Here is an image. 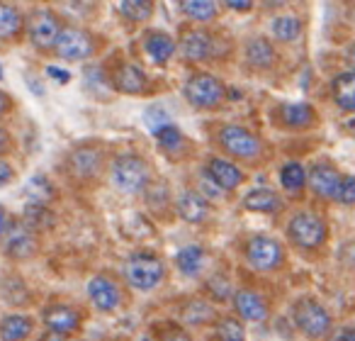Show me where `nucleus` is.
<instances>
[{
    "label": "nucleus",
    "mask_w": 355,
    "mask_h": 341,
    "mask_svg": "<svg viewBox=\"0 0 355 341\" xmlns=\"http://www.w3.org/2000/svg\"><path fill=\"white\" fill-rule=\"evenodd\" d=\"M198 193H202V195H205V198H207V200H222L224 195H227V193H224L222 188H219L217 183H214L212 178H209V176H207V171H205V174L200 176V185H198Z\"/></svg>",
    "instance_id": "58836bf2"
},
{
    "label": "nucleus",
    "mask_w": 355,
    "mask_h": 341,
    "mask_svg": "<svg viewBox=\"0 0 355 341\" xmlns=\"http://www.w3.org/2000/svg\"><path fill=\"white\" fill-rule=\"evenodd\" d=\"M345 61H348L350 71H355V44L348 47V51H345Z\"/></svg>",
    "instance_id": "de8ad7c7"
},
{
    "label": "nucleus",
    "mask_w": 355,
    "mask_h": 341,
    "mask_svg": "<svg viewBox=\"0 0 355 341\" xmlns=\"http://www.w3.org/2000/svg\"><path fill=\"white\" fill-rule=\"evenodd\" d=\"M212 319H214V310L202 300L190 302L188 310H185V322H190V324H205V322H212Z\"/></svg>",
    "instance_id": "f704fd0d"
},
{
    "label": "nucleus",
    "mask_w": 355,
    "mask_h": 341,
    "mask_svg": "<svg viewBox=\"0 0 355 341\" xmlns=\"http://www.w3.org/2000/svg\"><path fill=\"white\" fill-rule=\"evenodd\" d=\"M12 181H15V168H12L8 161H3V158H0V188L10 185Z\"/></svg>",
    "instance_id": "a19ab883"
},
{
    "label": "nucleus",
    "mask_w": 355,
    "mask_h": 341,
    "mask_svg": "<svg viewBox=\"0 0 355 341\" xmlns=\"http://www.w3.org/2000/svg\"><path fill=\"white\" fill-rule=\"evenodd\" d=\"M61 20L54 15L51 10H35L30 17L25 20V32H27V40L32 42L37 51H46V49H54L56 40L61 35Z\"/></svg>",
    "instance_id": "0eeeda50"
},
{
    "label": "nucleus",
    "mask_w": 355,
    "mask_h": 341,
    "mask_svg": "<svg viewBox=\"0 0 355 341\" xmlns=\"http://www.w3.org/2000/svg\"><path fill=\"white\" fill-rule=\"evenodd\" d=\"M340 341H355V329H345L340 334Z\"/></svg>",
    "instance_id": "3c124183"
},
{
    "label": "nucleus",
    "mask_w": 355,
    "mask_h": 341,
    "mask_svg": "<svg viewBox=\"0 0 355 341\" xmlns=\"http://www.w3.org/2000/svg\"><path fill=\"white\" fill-rule=\"evenodd\" d=\"M280 185L285 193L290 195H302V190L306 188V171L300 161H287L280 168Z\"/></svg>",
    "instance_id": "cd10ccee"
},
{
    "label": "nucleus",
    "mask_w": 355,
    "mask_h": 341,
    "mask_svg": "<svg viewBox=\"0 0 355 341\" xmlns=\"http://www.w3.org/2000/svg\"><path fill=\"white\" fill-rule=\"evenodd\" d=\"M95 37L88 30H80V27H64L54 44V51L59 59L64 61H85L95 54Z\"/></svg>",
    "instance_id": "1a4fd4ad"
},
{
    "label": "nucleus",
    "mask_w": 355,
    "mask_h": 341,
    "mask_svg": "<svg viewBox=\"0 0 355 341\" xmlns=\"http://www.w3.org/2000/svg\"><path fill=\"white\" fill-rule=\"evenodd\" d=\"M217 142L227 156L239 158V161H253L263 151L261 137L241 124H224L217 134Z\"/></svg>",
    "instance_id": "7ed1b4c3"
},
{
    "label": "nucleus",
    "mask_w": 355,
    "mask_h": 341,
    "mask_svg": "<svg viewBox=\"0 0 355 341\" xmlns=\"http://www.w3.org/2000/svg\"><path fill=\"white\" fill-rule=\"evenodd\" d=\"M175 40H173L171 35H166V32L161 30H153L148 32L146 37H144V51L148 54V59L153 61V64L158 66H166L168 61L173 59V54H175Z\"/></svg>",
    "instance_id": "412c9836"
},
{
    "label": "nucleus",
    "mask_w": 355,
    "mask_h": 341,
    "mask_svg": "<svg viewBox=\"0 0 355 341\" xmlns=\"http://www.w3.org/2000/svg\"><path fill=\"white\" fill-rule=\"evenodd\" d=\"M319 115L306 103H285L277 108V122L285 129H309L316 124Z\"/></svg>",
    "instance_id": "6ab92c4d"
},
{
    "label": "nucleus",
    "mask_w": 355,
    "mask_h": 341,
    "mask_svg": "<svg viewBox=\"0 0 355 341\" xmlns=\"http://www.w3.org/2000/svg\"><path fill=\"white\" fill-rule=\"evenodd\" d=\"M166 278V266H163L161 256L151 251H137L129 256L127 261V281L132 288L141 292H148L158 288Z\"/></svg>",
    "instance_id": "20e7f679"
},
{
    "label": "nucleus",
    "mask_w": 355,
    "mask_h": 341,
    "mask_svg": "<svg viewBox=\"0 0 355 341\" xmlns=\"http://www.w3.org/2000/svg\"><path fill=\"white\" fill-rule=\"evenodd\" d=\"M246 263L256 271H275L285 263V249L277 239L266 237V234H258L251 237L246 244Z\"/></svg>",
    "instance_id": "6e6552de"
},
{
    "label": "nucleus",
    "mask_w": 355,
    "mask_h": 341,
    "mask_svg": "<svg viewBox=\"0 0 355 341\" xmlns=\"http://www.w3.org/2000/svg\"><path fill=\"white\" fill-rule=\"evenodd\" d=\"M292 322L309 339H324L331 331V315L314 297H302L292 305Z\"/></svg>",
    "instance_id": "39448f33"
},
{
    "label": "nucleus",
    "mask_w": 355,
    "mask_h": 341,
    "mask_svg": "<svg viewBox=\"0 0 355 341\" xmlns=\"http://www.w3.org/2000/svg\"><path fill=\"white\" fill-rule=\"evenodd\" d=\"M112 85L114 90L127 95H141L148 88V76L134 61H119L117 69L112 71Z\"/></svg>",
    "instance_id": "ddd939ff"
},
{
    "label": "nucleus",
    "mask_w": 355,
    "mask_h": 341,
    "mask_svg": "<svg viewBox=\"0 0 355 341\" xmlns=\"http://www.w3.org/2000/svg\"><path fill=\"white\" fill-rule=\"evenodd\" d=\"M234 310L248 322H266L268 315H270V307H268V300L256 290H236L232 295Z\"/></svg>",
    "instance_id": "a211bd4d"
},
{
    "label": "nucleus",
    "mask_w": 355,
    "mask_h": 341,
    "mask_svg": "<svg viewBox=\"0 0 355 341\" xmlns=\"http://www.w3.org/2000/svg\"><path fill=\"white\" fill-rule=\"evenodd\" d=\"M306 185L309 190L321 200H336V193H338L340 185V174L334 163H314L311 171L306 174Z\"/></svg>",
    "instance_id": "f8f14e48"
},
{
    "label": "nucleus",
    "mask_w": 355,
    "mask_h": 341,
    "mask_svg": "<svg viewBox=\"0 0 355 341\" xmlns=\"http://www.w3.org/2000/svg\"><path fill=\"white\" fill-rule=\"evenodd\" d=\"M42 319H44L46 329L56 331V334H71L80 326L83 322V315H80L76 307L71 305H49L44 312H42Z\"/></svg>",
    "instance_id": "f3484780"
},
{
    "label": "nucleus",
    "mask_w": 355,
    "mask_h": 341,
    "mask_svg": "<svg viewBox=\"0 0 355 341\" xmlns=\"http://www.w3.org/2000/svg\"><path fill=\"white\" fill-rule=\"evenodd\" d=\"M42 341H66V336L64 334H56V331H49V334H46Z\"/></svg>",
    "instance_id": "09e8293b"
},
{
    "label": "nucleus",
    "mask_w": 355,
    "mask_h": 341,
    "mask_svg": "<svg viewBox=\"0 0 355 341\" xmlns=\"http://www.w3.org/2000/svg\"><path fill=\"white\" fill-rule=\"evenodd\" d=\"M148 163L139 153H122L112 161V185L119 193L137 195L148 188Z\"/></svg>",
    "instance_id": "f03ea898"
},
{
    "label": "nucleus",
    "mask_w": 355,
    "mask_h": 341,
    "mask_svg": "<svg viewBox=\"0 0 355 341\" xmlns=\"http://www.w3.org/2000/svg\"><path fill=\"white\" fill-rule=\"evenodd\" d=\"M287 237L295 247L300 249H319L321 244H326L329 237V227H326L324 217L316 213H297L287 224Z\"/></svg>",
    "instance_id": "423d86ee"
},
{
    "label": "nucleus",
    "mask_w": 355,
    "mask_h": 341,
    "mask_svg": "<svg viewBox=\"0 0 355 341\" xmlns=\"http://www.w3.org/2000/svg\"><path fill=\"white\" fill-rule=\"evenodd\" d=\"M217 341H243V339H217Z\"/></svg>",
    "instance_id": "864d4df0"
},
{
    "label": "nucleus",
    "mask_w": 355,
    "mask_h": 341,
    "mask_svg": "<svg viewBox=\"0 0 355 341\" xmlns=\"http://www.w3.org/2000/svg\"><path fill=\"white\" fill-rule=\"evenodd\" d=\"M178 208V215L185 219V222H193V224H200L209 217V200L205 198L202 193L198 190H185L175 203Z\"/></svg>",
    "instance_id": "aec40b11"
},
{
    "label": "nucleus",
    "mask_w": 355,
    "mask_h": 341,
    "mask_svg": "<svg viewBox=\"0 0 355 341\" xmlns=\"http://www.w3.org/2000/svg\"><path fill=\"white\" fill-rule=\"evenodd\" d=\"M88 297L100 312H112L122 305V290L110 276L100 273L88 283Z\"/></svg>",
    "instance_id": "4468645a"
},
{
    "label": "nucleus",
    "mask_w": 355,
    "mask_h": 341,
    "mask_svg": "<svg viewBox=\"0 0 355 341\" xmlns=\"http://www.w3.org/2000/svg\"><path fill=\"white\" fill-rule=\"evenodd\" d=\"M205 263H207V253H205L202 247L198 244H190V247H183L175 253V266L178 271L188 278H195L205 271Z\"/></svg>",
    "instance_id": "b1692460"
},
{
    "label": "nucleus",
    "mask_w": 355,
    "mask_h": 341,
    "mask_svg": "<svg viewBox=\"0 0 355 341\" xmlns=\"http://www.w3.org/2000/svg\"><path fill=\"white\" fill-rule=\"evenodd\" d=\"M119 13L127 22H146L153 15V0H122L119 3Z\"/></svg>",
    "instance_id": "473e14b6"
},
{
    "label": "nucleus",
    "mask_w": 355,
    "mask_h": 341,
    "mask_svg": "<svg viewBox=\"0 0 355 341\" xmlns=\"http://www.w3.org/2000/svg\"><path fill=\"white\" fill-rule=\"evenodd\" d=\"M207 290L214 300H227V297L232 295V283H229L224 276H212L207 283Z\"/></svg>",
    "instance_id": "4c0bfd02"
},
{
    "label": "nucleus",
    "mask_w": 355,
    "mask_h": 341,
    "mask_svg": "<svg viewBox=\"0 0 355 341\" xmlns=\"http://www.w3.org/2000/svg\"><path fill=\"white\" fill-rule=\"evenodd\" d=\"M25 195L30 198V203H49L51 195H54V188H51L46 176H35V178L27 181Z\"/></svg>",
    "instance_id": "72a5a7b5"
},
{
    "label": "nucleus",
    "mask_w": 355,
    "mask_h": 341,
    "mask_svg": "<svg viewBox=\"0 0 355 341\" xmlns=\"http://www.w3.org/2000/svg\"><path fill=\"white\" fill-rule=\"evenodd\" d=\"M243 208L251 210V213L272 215L282 210V198L270 188H256L243 198Z\"/></svg>",
    "instance_id": "393cba45"
},
{
    "label": "nucleus",
    "mask_w": 355,
    "mask_h": 341,
    "mask_svg": "<svg viewBox=\"0 0 355 341\" xmlns=\"http://www.w3.org/2000/svg\"><path fill=\"white\" fill-rule=\"evenodd\" d=\"M180 10L193 22H209L217 17V0H180Z\"/></svg>",
    "instance_id": "c756f323"
},
{
    "label": "nucleus",
    "mask_w": 355,
    "mask_h": 341,
    "mask_svg": "<svg viewBox=\"0 0 355 341\" xmlns=\"http://www.w3.org/2000/svg\"><path fill=\"white\" fill-rule=\"evenodd\" d=\"M46 76H49V78H54L56 83H69V81H71L69 71L59 69V66H46Z\"/></svg>",
    "instance_id": "37998d69"
},
{
    "label": "nucleus",
    "mask_w": 355,
    "mask_h": 341,
    "mask_svg": "<svg viewBox=\"0 0 355 341\" xmlns=\"http://www.w3.org/2000/svg\"><path fill=\"white\" fill-rule=\"evenodd\" d=\"M22 222L37 232V229L54 224V213H51L46 203H27L25 213H22Z\"/></svg>",
    "instance_id": "2f4dec72"
},
{
    "label": "nucleus",
    "mask_w": 355,
    "mask_h": 341,
    "mask_svg": "<svg viewBox=\"0 0 355 341\" xmlns=\"http://www.w3.org/2000/svg\"><path fill=\"white\" fill-rule=\"evenodd\" d=\"M266 6H268V8H272V6L280 8V6H285V0H266Z\"/></svg>",
    "instance_id": "603ef678"
},
{
    "label": "nucleus",
    "mask_w": 355,
    "mask_h": 341,
    "mask_svg": "<svg viewBox=\"0 0 355 341\" xmlns=\"http://www.w3.org/2000/svg\"><path fill=\"white\" fill-rule=\"evenodd\" d=\"M168 122H171V119H168V115L163 113L161 108H151V110L146 113V127L151 129L153 134H156L161 127H166Z\"/></svg>",
    "instance_id": "ea45409f"
},
{
    "label": "nucleus",
    "mask_w": 355,
    "mask_h": 341,
    "mask_svg": "<svg viewBox=\"0 0 355 341\" xmlns=\"http://www.w3.org/2000/svg\"><path fill=\"white\" fill-rule=\"evenodd\" d=\"M217 336L219 339H243V324L234 317H224L217 322Z\"/></svg>",
    "instance_id": "c9c22d12"
},
{
    "label": "nucleus",
    "mask_w": 355,
    "mask_h": 341,
    "mask_svg": "<svg viewBox=\"0 0 355 341\" xmlns=\"http://www.w3.org/2000/svg\"><path fill=\"white\" fill-rule=\"evenodd\" d=\"M3 251L15 261H27L40 251L37 232L27 227L25 222H10L6 234H3Z\"/></svg>",
    "instance_id": "9d476101"
},
{
    "label": "nucleus",
    "mask_w": 355,
    "mask_h": 341,
    "mask_svg": "<svg viewBox=\"0 0 355 341\" xmlns=\"http://www.w3.org/2000/svg\"><path fill=\"white\" fill-rule=\"evenodd\" d=\"M171 341H193V339H190V336L185 334V331H180V329H178L175 334L171 336Z\"/></svg>",
    "instance_id": "8fccbe9b"
},
{
    "label": "nucleus",
    "mask_w": 355,
    "mask_h": 341,
    "mask_svg": "<svg viewBox=\"0 0 355 341\" xmlns=\"http://www.w3.org/2000/svg\"><path fill=\"white\" fill-rule=\"evenodd\" d=\"M10 149H12V137H10V132L0 124V156L6 151H10Z\"/></svg>",
    "instance_id": "c03bdc74"
},
{
    "label": "nucleus",
    "mask_w": 355,
    "mask_h": 341,
    "mask_svg": "<svg viewBox=\"0 0 355 341\" xmlns=\"http://www.w3.org/2000/svg\"><path fill=\"white\" fill-rule=\"evenodd\" d=\"M25 30V17L10 3H3L0 0V42H10L17 40Z\"/></svg>",
    "instance_id": "a878e982"
},
{
    "label": "nucleus",
    "mask_w": 355,
    "mask_h": 341,
    "mask_svg": "<svg viewBox=\"0 0 355 341\" xmlns=\"http://www.w3.org/2000/svg\"><path fill=\"white\" fill-rule=\"evenodd\" d=\"M35 329V319L30 315H8L0 322V339L3 341H25Z\"/></svg>",
    "instance_id": "bb28decb"
},
{
    "label": "nucleus",
    "mask_w": 355,
    "mask_h": 341,
    "mask_svg": "<svg viewBox=\"0 0 355 341\" xmlns=\"http://www.w3.org/2000/svg\"><path fill=\"white\" fill-rule=\"evenodd\" d=\"M222 3L229 8V10H234V13H248L253 8V3H256V0H222Z\"/></svg>",
    "instance_id": "79ce46f5"
},
{
    "label": "nucleus",
    "mask_w": 355,
    "mask_h": 341,
    "mask_svg": "<svg viewBox=\"0 0 355 341\" xmlns=\"http://www.w3.org/2000/svg\"><path fill=\"white\" fill-rule=\"evenodd\" d=\"M153 137H156L161 151H166L168 156H178V153L185 149V134L180 132L178 124H173V122H168L166 127H161Z\"/></svg>",
    "instance_id": "c85d7f7f"
},
{
    "label": "nucleus",
    "mask_w": 355,
    "mask_h": 341,
    "mask_svg": "<svg viewBox=\"0 0 355 341\" xmlns=\"http://www.w3.org/2000/svg\"><path fill=\"white\" fill-rule=\"evenodd\" d=\"M10 108H12V98L6 93V90H0V117L10 113Z\"/></svg>",
    "instance_id": "a18cd8bd"
},
{
    "label": "nucleus",
    "mask_w": 355,
    "mask_h": 341,
    "mask_svg": "<svg viewBox=\"0 0 355 341\" xmlns=\"http://www.w3.org/2000/svg\"><path fill=\"white\" fill-rule=\"evenodd\" d=\"M270 32L277 42H295L302 35V20L295 15H280L270 22Z\"/></svg>",
    "instance_id": "7c9ffc66"
},
{
    "label": "nucleus",
    "mask_w": 355,
    "mask_h": 341,
    "mask_svg": "<svg viewBox=\"0 0 355 341\" xmlns=\"http://www.w3.org/2000/svg\"><path fill=\"white\" fill-rule=\"evenodd\" d=\"M183 95L195 110H217L227 98V85L222 78L207 71H195L183 85Z\"/></svg>",
    "instance_id": "f257e3e1"
},
{
    "label": "nucleus",
    "mask_w": 355,
    "mask_h": 341,
    "mask_svg": "<svg viewBox=\"0 0 355 341\" xmlns=\"http://www.w3.org/2000/svg\"><path fill=\"white\" fill-rule=\"evenodd\" d=\"M336 200H338L340 205H348V208L355 205V176L353 174L340 176V185H338V193H336Z\"/></svg>",
    "instance_id": "e433bc0d"
},
{
    "label": "nucleus",
    "mask_w": 355,
    "mask_h": 341,
    "mask_svg": "<svg viewBox=\"0 0 355 341\" xmlns=\"http://www.w3.org/2000/svg\"><path fill=\"white\" fill-rule=\"evenodd\" d=\"M0 81H3V64H0Z\"/></svg>",
    "instance_id": "5fc2aeb1"
},
{
    "label": "nucleus",
    "mask_w": 355,
    "mask_h": 341,
    "mask_svg": "<svg viewBox=\"0 0 355 341\" xmlns=\"http://www.w3.org/2000/svg\"><path fill=\"white\" fill-rule=\"evenodd\" d=\"M66 168H69V174L78 181H90L100 174V168H103V149L98 147H76L73 151L69 153L66 158Z\"/></svg>",
    "instance_id": "9b49d317"
},
{
    "label": "nucleus",
    "mask_w": 355,
    "mask_h": 341,
    "mask_svg": "<svg viewBox=\"0 0 355 341\" xmlns=\"http://www.w3.org/2000/svg\"><path fill=\"white\" fill-rule=\"evenodd\" d=\"M8 224H10V217H8L6 208H3V205H0V237H3V234H6Z\"/></svg>",
    "instance_id": "49530a36"
},
{
    "label": "nucleus",
    "mask_w": 355,
    "mask_h": 341,
    "mask_svg": "<svg viewBox=\"0 0 355 341\" xmlns=\"http://www.w3.org/2000/svg\"><path fill=\"white\" fill-rule=\"evenodd\" d=\"M207 176L224 190H236L239 185L246 181V174L241 171V166H236V161H229V158H222V156H212L207 161Z\"/></svg>",
    "instance_id": "2eb2a0df"
},
{
    "label": "nucleus",
    "mask_w": 355,
    "mask_h": 341,
    "mask_svg": "<svg viewBox=\"0 0 355 341\" xmlns=\"http://www.w3.org/2000/svg\"><path fill=\"white\" fill-rule=\"evenodd\" d=\"M180 54L190 64H202L214 56V37L205 30H190L180 40Z\"/></svg>",
    "instance_id": "dca6fc26"
},
{
    "label": "nucleus",
    "mask_w": 355,
    "mask_h": 341,
    "mask_svg": "<svg viewBox=\"0 0 355 341\" xmlns=\"http://www.w3.org/2000/svg\"><path fill=\"white\" fill-rule=\"evenodd\" d=\"M246 61L251 69H261V71L272 69L277 61L275 47H272L266 37H251V40L246 42Z\"/></svg>",
    "instance_id": "4be33fe9"
},
{
    "label": "nucleus",
    "mask_w": 355,
    "mask_h": 341,
    "mask_svg": "<svg viewBox=\"0 0 355 341\" xmlns=\"http://www.w3.org/2000/svg\"><path fill=\"white\" fill-rule=\"evenodd\" d=\"M331 98L345 113H355V71H343L331 81Z\"/></svg>",
    "instance_id": "5701e85b"
}]
</instances>
